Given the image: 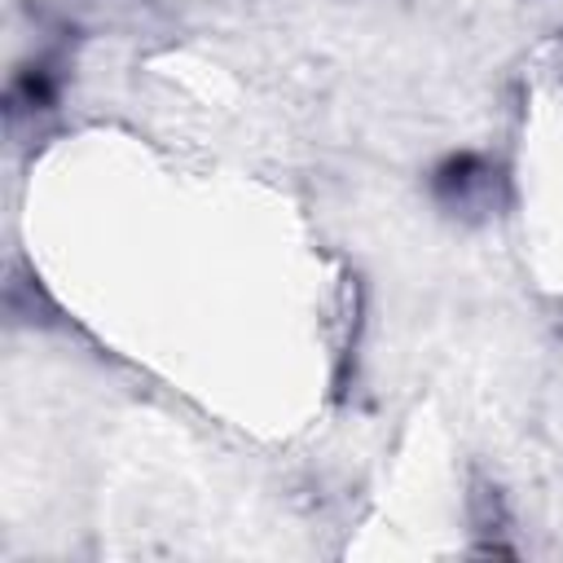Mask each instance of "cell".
Here are the masks:
<instances>
[{
  "label": "cell",
  "mask_w": 563,
  "mask_h": 563,
  "mask_svg": "<svg viewBox=\"0 0 563 563\" xmlns=\"http://www.w3.org/2000/svg\"><path fill=\"white\" fill-rule=\"evenodd\" d=\"M435 194L457 211H479L493 202V167L479 154H449L435 167Z\"/></svg>",
  "instance_id": "1"
}]
</instances>
